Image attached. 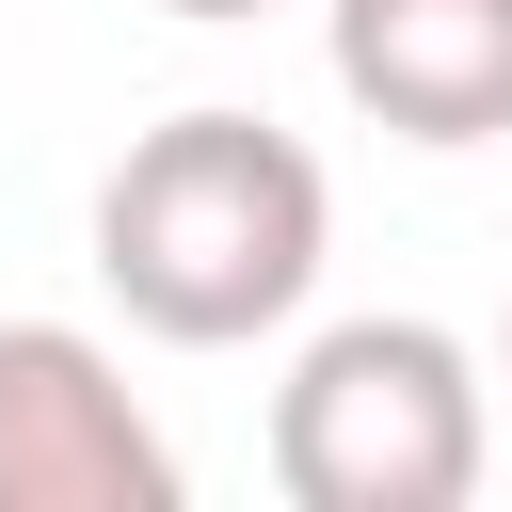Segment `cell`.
<instances>
[{
	"label": "cell",
	"instance_id": "277c9868",
	"mask_svg": "<svg viewBox=\"0 0 512 512\" xmlns=\"http://www.w3.org/2000/svg\"><path fill=\"white\" fill-rule=\"evenodd\" d=\"M320 64L400 144H512V0H320Z\"/></svg>",
	"mask_w": 512,
	"mask_h": 512
},
{
	"label": "cell",
	"instance_id": "5b68a950",
	"mask_svg": "<svg viewBox=\"0 0 512 512\" xmlns=\"http://www.w3.org/2000/svg\"><path fill=\"white\" fill-rule=\"evenodd\" d=\"M160 16H192V32H240V16H272V0H160Z\"/></svg>",
	"mask_w": 512,
	"mask_h": 512
},
{
	"label": "cell",
	"instance_id": "8992f818",
	"mask_svg": "<svg viewBox=\"0 0 512 512\" xmlns=\"http://www.w3.org/2000/svg\"><path fill=\"white\" fill-rule=\"evenodd\" d=\"M496 384H512V320H496Z\"/></svg>",
	"mask_w": 512,
	"mask_h": 512
},
{
	"label": "cell",
	"instance_id": "6da1fadb",
	"mask_svg": "<svg viewBox=\"0 0 512 512\" xmlns=\"http://www.w3.org/2000/svg\"><path fill=\"white\" fill-rule=\"evenodd\" d=\"M320 256H336V192H320V160L272 112L192 96V112L128 128V160L96 176V288L160 352H256V336H288L304 288H320Z\"/></svg>",
	"mask_w": 512,
	"mask_h": 512
},
{
	"label": "cell",
	"instance_id": "3957f363",
	"mask_svg": "<svg viewBox=\"0 0 512 512\" xmlns=\"http://www.w3.org/2000/svg\"><path fill=\"white\" fill-rule=\"evenodd\" d=\"M176 432L128 400L112 336L0 320V512H176Z\"/></svg>",
	"mask_w": 512,
	"mask_h": 512
},
{
	"label": "cell",
	"instance_id": "7a4b0ae2",
	"mask_svg": "<svg viewBox=\"0 0 512 512\" xmlns=\"http://www.w3.org/2000/svg\"><path fill=\"white\" fill-rule=\"evenodd\" d=\"M480 464H496V368L416 304L320 320L272 384V496L288 512H464Z\"/></svg>",
	"mask_w": 512,
	"mask_h": 512
}]
</instances>
